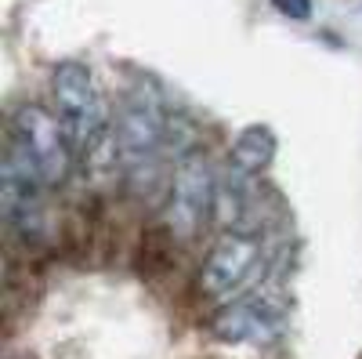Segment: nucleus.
<instances>
[{
  "label": "nucleus",
  "instance_id": "nucleus-1",
  "mask_svg": "<svg viewBox=\"0 0 362 359\" xmlns=\"http://www.w3.org/2000/svg\"><path fill=\"white\" fill-rule=\"evenodd\" d=\"M54 113L66 127L76 164L109 160L116 164V135L109 124V102L83 62H62L51 73Z\"/></svg>",
  "mask_w": 362,
  "mask_h": 359
},
{
  "label": "nucleus",
  "instance_id": "nucleus-2",
  "mask_svg": "<svg viewBox=\"0 0 362 359\" xmlns=\"http://www.w3.org/2000/svg\"><path fill=\"white\" fill-rule=\"evenodd\" d=\"M214 178H218V171L210 167V160L199 149L174 160L163 222H167V232L174 239H181V244H192L214 222Z\"/></svg>",
  "mask_w": 362,
  "mask_h": 359
},
{
  "label": "nucleus",
  "instance_id": "nucleus-3",
  "mask_svg": "<svg viewBox=\"0 0 362 359\" xmlns=\"http://www.w3.org/2000/svg\"><path fill=\"white\" fill-rule=\"evenodd\" d=\"M8 138L33 160V167L44 174V182L51 189L66 186V178L76 167V156H73V145L66 138V127L58 120V113H51L47 106H37V102L18 106L8 120Z\"/></svg>",
  "mask_w": 362,
  "mask_h": 359
},
{
  "label": "nucleus",
  "instance_id": "nucleus-4",
  "mask_svg": "<svg viewBox=\"0 0 362 359\" xmlns=\"http://www.w3.org/2000/svg\"><path fill=\"white\" fill-rule=\"evenodd\" d=\"M264 261V239L261 229H232L221 232L218 244L206 251L199 265V290L210 302H228L232 294L243 290Z\"/></svg>",
  "mask_w": 362,
  "mask_h": 359
},
{
  "label": "nucleus",
  "instance_id": "nucleus-5",
  "mask_svg": "<svg viewBox=\"0 0 362 359\" xmlns=\"http://www.w3.org/2000/svg\"><path fill=\"white\" fill-rule=\"evenodd\" d=\"M210 334L225 345H276L283 338V309L268 294L228 302L210 319Z\"/></svg>",
  "mask_w": 362,
  "mask_h": 359
},
{
  "label": "nucleus",
  "instance_id": "nucleus-6",
  "mask_svg": "<svg viewBox=\"0 0 362 359\" xmlns=\"http://www.w3.org/2000/svg\"><path fill=\"white\" fill-rule=\"evenodd\" d=\"M257 178L239 171V167H221L214 178V225L221 232L232 229H257Z\"/></svg>",
  "mask_w": 362,
  "mask_h": 359
},
{
  "label": "nucleus",
  "instance_id": "nucleus-7",
  "mask_svg": "<svg viewBox=\"0 0 362 359\" xmlns=\"http://www.w3.org/2000/svg\"><path fill=\"white\" fill-rule=\"evenodd\" d=\"M276 149H279V142H276V131L268 124H247L228 145V164L257 178V174L268 171L272 160H276Z\"/></svg>",
  "mask_w": 362,
  "mask_h": 359
},
{
  "label": "nucleus",
  "instance_id": "nucleus-8",
  "mask_svg": "<svg viewBox=\"0 0 362 359\" xmlns=\"http://www.w3.org/2000/svg\"><path fill=\"white\" fill-rule=\"evenodd\" d=\"M272 4H276L279 15L297 18V22H305V18L312 15V0H272Z\"/></svg>",
  "mask_w": 362,
  "mask_h": 359
}]
</instances>
